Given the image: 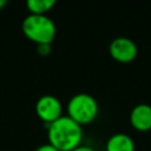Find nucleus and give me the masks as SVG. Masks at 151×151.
<instances>
[{
    "instance_id": "nucleus-10",
    "label": "nucleus",
    "mask_w": 151,
    "mask_h": 151,
    "mask_svg": "<svg viewBox=\"0 0 151 151\" xmlns=\"http://www.w3.org/2000/svg\"><path fill=\"white\" fill-rule=\"evenodd\" d=\"M34 151H59L58 149H55L53 145H51L50 143H46V144H42L40 146H38Z\"/></svg>"
},
{
    "instance_id": "nucleus-8",
    "label": "nucleus",
    "mask_w": 151,
    "mask_h": 151,
    "mask_svg": "<svg viewBox=\"0 0 151 151\" xmlns=\"http://www.w3.org/2000/svg\"><path fill=\"white\" fill-rule=\"evenodd\" d=\"M54 5V0H28L26 2V7L29 14L35 15H46V13L50 12Z\"/></svg>"
},
{
    "instance_id": "nucleus-9",
    "label": "nucleus",
    "mask_w": 151,
    "mask_h": 151,
    "mask_svg": "<svg viewBox=\"0 0 151 151\" xmlns=\"http://www.w3.org/2000/svg\"><path fill=\"white\" fill-rule=\"evenodd\" d=\"M51 45L50 44H42V45H37V52L41 57H47L51 53Z\"/></svg>"
},
{
    "instance_id": "nucleus-11",
    "label": "nucleus",
    "mask_w": 151,
    "mask_h": 151,
    "mask_svg": "<svg viewBox=\"0 0 151 151\" xmlns=\"http://www.w3.org/2000/svg\"><path fill=\"white\" fill-rule=\"evenodd\" d=\"M72 151H96V150H94L93 147L88 146V145H79L78 147L73 149Z\"/></svg>"
},
{
    "instance_id": "nucleus-12",
    "label": "nucleus",
    "mask_w": 151,
    "mask_h": 151,
    "mask_svg": "<svg viewBox=\"0 0 151 151\" xmlns=\"http://www.w3.org/2000/svg\"><path fill=\"white\" fill-rule=\"evenodd\" d=\"M6 5H7V1H6V0H0V11H1Z\"/></svg>"
},
{
    "instance_id": "nucleus-3",
    "label": "nucleus",
    "mask_w": 151,
    "mask_h": 151,
    "mask_svg": "<svg viewBox=\"0 0 151 151\" xmlns=\"http://www.w3.org/2000/svg\"><path fill=\"white\" fill-rule=\"evenodd\" d=\"M67 117L80 126L88 125L98 116L99 106L94 97L88 93H77L71 97L66 106Z\"/></svg>"
},
{
    "instance_id": "nucleus-5",
    "label": "nucleus",
    "mask_w": 151,
    "mask_h": 151,
    "mask_svg": "<svg viewBox=\"0 0 151 151\" xmlns=\"http://www.w3.org/2000/svg\"><path fill=\"white\" fill-rule=\"evenodd\" d=\"M109 53L111 58L118 63H131L138 54V48L134 41L126 37H117L109 45Z\"/></svg>"
},
{
    "instance_id": "nucleus-6",
    "label": "nucleus",
    "mask_w": 151,
    "mask_h": 151,
    "mask_svg": "<svg viewBox=\"0 0 151 151\" xmlns=\"http://www.w3.org/2000/svg\"><path fill=\"white\" fill-rule=\"evenodd\" d=\"M130 124L139 132L151 130V105L137 104L130 112Z\"/></svg>"
},
{
    "instance_id": "nucleus-7",
    "label": "nucleus",
    "mask_w": 151,
    "mask_h": 151,
    "mask_svg": "<svg viewBox=\"0 0 151 151\" xmlns=\"http://www.w3.org/2000/svg\"><path fill=\"white\" fill-rule=\"evenodd\" d=\"M134 149L136 146L132 137L123 132L112 134L105 144L106 151H134Z\"/></svg>"
},
{
    "instance_id": "nucleus-2",
    "label": "nucleus",
    "mask_w": 151,
    "mask_h": 151,
    "mask_svg": "<svg viewBox=\"0 0 151 151\" xmlns=\"http://www.w3.org/2000/svg\"><path fill=\"white\" fill-rule=\"evenodd\" d=\"M21 29L24 35L37 45H51L57 33L55 24L50 17L35 14H28L22 20Z\"/></svg>"
},
{
    "instance_id": "nucleus-1",
    "label": "nucleus",
    "mask_w": 151,
    "mask_h": 151,
    "mask_svg": "<svg viewBox=\"0 0 151 151\" xmlns=\"http://www.w3.org/2000/svg\"><path fill=\"white\" fill-rule=\"evenodd\" d=\"M47 139L59 151H72L81 145L83 126L67 116H61L47 125Z\"/></svg>"
},
{
    "instance_id": "nucleus-4",
    "label": "nucleus",
    "mask_w": 151,
    "mask_h": 151,
    "mask_svg": "<svg viewBox=\"0 0 151 151\" xmlns=\"http://www.w3.org/2000/svg\"><path fill=\"white\" fill-rule=\"evenodd\" d=\"M35 113L40 120L48 125L63 116V105L57 97L44 94L35 103Z\"/></svg>"
}]
</instances>
